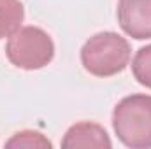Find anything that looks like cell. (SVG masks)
Instances as JSON below:
<instances>
[{"label": "cell", "instance_id": "277c9868", "mask_svg": "<svg viewBox=\"0 0 151 149\" xmlns=\"http://www.w3.org/2000/svg\"><path fill=\"white\" fill-rule=\"evenodd\" d=\"M116 16L127 35L137 40L151 39V0H119Z\"/></svg>", "mask_w": 151, "mask_h": 149}, {"label": "cell", "instance_id": "5b68a950", "mask_svg": "<svg viewBox=\"0 0 151 149\" xmlns=\"http://www.w3.org/2000/svg\"><path fill=\"white\" fill-rule=\"evenodd\" d=\"M62 148L65 149H76V148H106L111 149L113 142L106 132V128H102L99 123H91V121H81L72 125L62 140Z\"/></svg>", "mask_w": 151, "mask_h": 149}, {"label": "cell", "instance_id": "7a4b0ae2", "mask_svg": "<svg viewBox=\"0 0 151 149\" xmlns=\"http://www.w3.org/2000/svg\"><path fill=\"white\" fill-rule=\"evenodd\" d=\"M113 128L130 149H151V95H128L113 111Z\"/></svg>", "mask_w": 151, "mask_h": 149}, {"label": "cell", "instance_id": "52a82bcc", "mask_svg": "<svg viewBox=\"0 0 151 149\" xmlns=\"http://www.w3.org/2000/svg\"><path fill=\"white\" fill-rule=\"evenodd\" d=\"M132 74L141 86L151 90V44L141 47L132 60Z\"/></svg>", "mask_w": 151, "mask_h": 149}, {"label": "cell", "instance_id": "ba28073f", "mask_svg": "<svg viewBox=\"0 0 151 149\" xmlns=\"http://www.w3.org/2000/svg\"><path fill=\"white\" fill-rule=\"evenodd\" d=\"M53 144L39 132L34 130H23V132H18L12 135V139H9L5 142V148H51Z\"/></svg>", "mask_w": 151, "mask_h": 149}, {"label": "cell", "instance_id": "3957f363", "mask_svg": "<svg viewBox=\"0 0 151 149\" xmlns=\"http://www.w3.org/2000/svg\"><path fill=\"white\" fill-rule=\"evenodd\" d=\"M9 62L23 70H39L55 58V42L39 27H19L5 44Z\"/></svg>", "mask_w": 151, "mask_h": 149}, {"label": "cell", "instance_id": "8992f818", "mask_svg": "<svg viewBox=\"0 0 151 149\" xmlns=\"http://www.w3.org/2000/svg\"><path fill=\"white\" fill-rule=\"evenodd\" d=\"M25 19V7L19 0H0V39L12 35Z\"/></svg>", "mask_w": 151, "mask_h": 149}, {"label": "cell", "instance_id": "6da1fadb", "mask_svg": "<svg viewBox=\"0 0 151 149\" xmlns=\"http://www.w3.org/2000/svg\"><path fill=\"white\" fill-rule=\"evenodd\" d=\"M130 44L116 32H99L81 47V63L95 77H111L123 72L130 62Z\"/></svg>", "mask_w": 151, "mask_h": 149}]
</instances>
